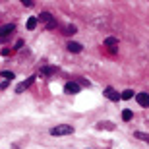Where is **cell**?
I'll use <instances>...</instances> for the list:
<instances>
[{"label": "cell", "mask_w": 149, "mask_h": 149, "mask_svg": "<svg viewBox=\"0 0 149 149\" xmlns=\"http://www.w3.org/2000/svg\"><path fill=\"white\" fill-rule=\"evenodd\" d=\"M66 49L70 50V52H74V54H77V52H81V50H83V47L79 43H76V41H68Z\"/></svg>", "instance_id": "5b68a950"}, {"label": "cell", "mask_w": 149, "mask_h": 149, "mask_svg": "<svg viewBox=\"0 0 149 149\" xmlns=\"http://www.w3.org/2000/svg\"><path fill=\"white\" fill-rule=\"evenodd\" d=\"M2 77H6V79H14V74H12L10 70H6V72H2Z\"/></svg>", "instance_id": "2e32d148"}, {"label": "cell", "mask_w": 149, "mask_h": 149, "mask_svg": "<svg viewBox=\"0 0 149 149\" xmlns=\"http://www.w3.org/2000/svg\"><path fill=\"white\" fill-rule=\"evenodd\" d=\"M138 139H141V141H145V143H149V134H143V132H136L134 134Z\"/></svg>", "instance_id": "4fadbf2b"}, {"label": "cell", "mask_w": 149, "mask_h": 149, "mask_svg": "<svg viewBox=\"0 0 149 149\" xmlns=\"http://www.w3.org/2000/svg\"><path fill=\"white\" fill-rule=\"evenodd\" d=\"M132 97H134V91H132V89H126V91H124V93H122L120 95V99H132Z\"/></svg>", "instance_id": "9a60e30c"}, {"label": "cell", "mask_w": 149, "mask_h": 149, "mask_svg": "<svg viewBox=\"0 0 149 149\" xmlns=\"http://www.w3.org/2000/svg\"><path fill=\"white\" fill-rule=\"evenodd\" d=\"M136 101L139 103V107H145V109L149 107V95L147 93H138L136 95Z\"/></svg>", "instance_id": "ba28073f"}, {"label": "cell", "mask_w": 149, "mask_h": 149, "mask_svg": "<svg viewBox=\"0 0 149 149\" xmlns=\"http://www.w3.org/2000/svg\"><path fill=\"white\" fill-rule=\"evenodd\" d=\"M37 23H39V19H37V17H29V19H27V23H25V27H27V29H35V25H37Z\"/></svg>", "instance_id": "7c38bea8"}, {"label": "cell", "mask_w": 149, "mask_h": 149, "mask_svg": "<svg viewBox=\"0 0 149 149\" xmlns=\"http://www.w3.org/2000/svg\"><path fill=\"white\" fill-rule=\"evenodd\" d=\"M95 128H101V130H114V122H97Z\"/></svg>", "instance_id": "9c48e42d"}, {"label": "cell", "mask_w": 149, "mask_h": 149, "mask_svg": "<svg viewBox=\"0 0 149 149\" xmlns=\"http://www.w3.org/2000/svg\"><path fill=\"white\" fill-rule=\"evenodd\" d=\"M105 97L109 101H112V103H116V101H120V93H116L112 87H107L105 89Z\"/></svg>", "instance_id": "277c9868"}, {"label": "cell", "mask_w": 149, "mask_h": 149, "mask_svg": "<svg viewBox=\"0 0 149 149\" xmlns=\"http://www.w3.org/2000/svg\"><path fill=\"white\" fill-rule=\"evenodd\" d=\"M105 47L111 49V52H116V50H118V41H116L114 37H109V39H105Z\"/></svg>", "instance_id": "52a82bcc"}, {"label": "cell", "mask_w": 149, "mask_h": 149, "mask_svg": "<svg viewBox=\"0 0 149 149\" xmlns=\"http://www.w3.org/2000/svg\"><path fill=\"white\" fill-rule=\"evenodd\" d=\"M22 4H23V6H27V8H29V6H33V2H31V0H23Z\"/></svg>", "instance_id": "ac0fdd59"}, {"label": "cell", "mask_w": 149, "mask_h": 149, "mask_svg": "<svg viewBox=\"0 0 149 149\" xmlns=\"http://www.w3.org/2000/svg\"><path fill=\"white\" fill-rule=\"evenodd\" d=\"M33 81H35V76L27 77V79H25L23 83H19V85L16 87V93H23V91H25L27 87H31V85H33Z\"/></svg>", "instance_id": "3957f363"}, {"label": "cell", "mask_w": 149, "mask_h": 149, "mask_svg": "<svg viewBox=\"0 0 149 149\" xmlns=\"http://www.w3.org/2000/svg\"><path fill=\"white\" fill-rule=\"evenodd\" d=\"M16 31V25L14 23H8V25H4V27L0 29V39H8L12 33Z\"/></svg>", "instance_id": "7a4b0ae2"}, {"label": "cell", "mask_w": 149, "mask_h": 149, "mask_svg": "<svg viewBox=\"0 0 149 149\" xmlns=\"http://www.w3.org/2000/svg\"><path fill=\"white\" fill-rule=\"evenodd\" d=\"M64 91L66 93H77L79 91V83H76V81H66V85H64Z\"/></svg>", "instance_id": "8992f818"}, {"label": "cell", "mask_w": 149, "mask_h": 149, "mask_svg": "<svg viewBox=\"0 0 149 149\" xmlns=\"http://www.w3.org/2000/svg\"><path fill=\"white\" fill-rule=\"evenodd\" d=\"M74 134V128L68 126V124H60V126L50 128V136H70Z\"/></svg>", "instance_id": "6da1fadb"}, {"label": "cell", "mask_w": 149, "mask_h": 149, "mask_svg": "<svg viewBox=\"0 0 149 149\" xmlns=\"http://www.w3.org/2000/svg\"><path fill=\"white\" fill-rule=\"evenodd\" d=\"M66 33H76V27H74V25H68V27H66Z\"/></svg>", "instance_id": "e0dca14e"}, {"label": "cell", "mask_w": 149, "mask_h": 149, "mask_svg": "<svg viewBox=\"0 0 149 149\" xmlns=\"http://www.w3.org/2000/svg\"><path fill=\"white\" fill-rule=\"evenodd\" d=\"M132 116H134V112L130 111V109H126V111H122V118H124V120H132Z\"/></svg>", "instance_id": "5bb4252c"}, {"label": "cell", "mask_w": 149, "mask_h": 149, "mask_svg": "<svg viewBox=\"0 0 149 149\" xmlns=\"http://www.w3.org/2000/svg\"><path fill=\"white\" fill-rule=\"evenodd\" d=\"M37 19H41V22H47V23H50V22H52V19H54V17L50 16L49 12H41V16H39Z\"/></svg>", "instance_id": "30bf717a"}, {"label": "cell", "mask_w": 149, "mask_h": 149, "mask_svg": "<svg viewBox=\"0 0 149 149\" xmlns=\"http://www.w3.org/2000/svg\"><path fill=\"white\" fill-rule=\"evenodd\" d=\"M54 72H56L54 66H45V68H41V76H49V74H54Z\"/></svg>", "instance_id": "8fae6325"}]
</instances>
